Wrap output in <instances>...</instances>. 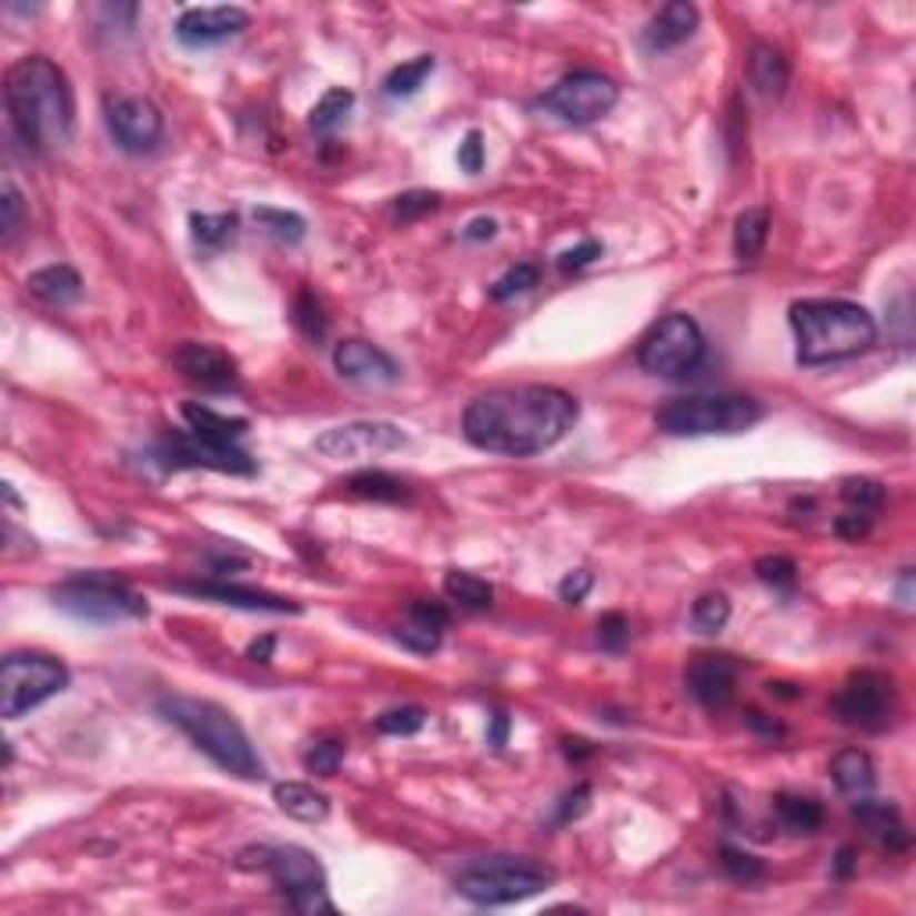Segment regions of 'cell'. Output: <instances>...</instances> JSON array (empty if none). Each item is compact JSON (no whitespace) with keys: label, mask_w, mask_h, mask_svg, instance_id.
I'll list each match as a JSON object with an SVG mask.
<instances>
[{"label":"cell","mask_w":916,"mask_h":916,"mask_svg":"<svg viewBox=\"0 0 916 916\" xmlns=\"http://www.w3.org/2000/svg\"><path fill=\"white\" fill-rule=\"evenodd\" d=\"M576 415H581L576 397L558 387H544V383L502 387L465 405L462 437L480 452L494 455H541L566 437Z\"/></svg>","instance_id":"6da1fadb"},{"label":"cell","mask_w":916,"mask_h":916,"mask_svg":"<svg viewBox=\"0 0 916 916\" xmlns=\"http://www.w3.org/2000/svg\"><path fill=\"white\" fill-rule=\"evenodd\" d=\"M4 104L11 130L29 151H66L76 137V98L69 76L51 58H19L4 76Z\"/></svg>","instance_id":"7a4b0ae2"},{"label":"cell","mask_w":916,"mask_h":916,"mask_svg":"<svg viewBox=\"0 0 916 916\" xmlns=\"http://www.w3.org/2000/svg\"><path fill=\"white\" fill-rule=\"evenodd\" d=\"M792 330L802 365H827L856 359L877 341L874 315L856 301L842 298H809L792 304Z\"/></svg>","instance_id":"3957f363"},{"label":"cell","mask_w":916,"mask_h":916,"mask_svg":"<svg viewBox=\"0 0 916 916\" xmlns=\"http://www.w3.org/2000/svg\"><path fill=\"white\" fill-rule=\"evenodd\" d=\"M158 713H162V719H169L172 727H180L190 742L215 766L227 769V774L244 781H265L262 755L254 752L244 727H240L233 713H227L222 705L208 698H190V695H162L158 698Z\"/></svg>","instance_id":"277c9868"},{"label":"cell","mask_w":916,"mask_h":916,"mask_svg":"<svg viewBox=\"0 0 916 916\" xmlns=\"http://www.w3.org/2000/svg\"><path fill=\"white\" fill-rule=\"evenodd\" d=\"M555 884V870L526 856H484L455 874V892L473 906H512Z\"/></svg>","instance_id":"5b68a950"},{"label":"cell","mask_w":916,"mask_h":916,"mask_svg":"<svg viewBox=\"0 0 916 916\" xmlns=\"http://www.w3.org/2000/svg\"><path fill=\"white\" fill-rule=\"evenodd\" d=\"M763 420V405L748 394H687L655 409V426L670 437H731Z\"/></svg>","instance_id":"8992f818"},{"label":"cell","mask_w":916,"mask_h":916,"mask_svg":"<svg viewBox=\"0 0 916 916\" xmlns=\"http://www.w3.org/2000/svg\"><path fill=\"white\" fill-rule=\"evenodd\" d=\"M51 602L61 608V613H69L83 623H98V626L122 623V620H148V613H151L148 602H143L130 584L111 573H101V570L76 573L69 581H61L51 591Z\"/></svg>","instance_id":"52a82bcc"},{"label":"cell","mask_w":916,"mask_h":916,"mask_svg":"<svg viewBox=\"0 0 916 916\" xmlns=\"http://www.w3.org/2000/svg\"><path fill=\"white\" fill-rule=\"evenodd\" d=\"M69 670L54 655L43 652H11L0 666V716L19 719L47 698L69 687Z\"/></svg>","instance_id":"ba28073f"},{"label":"cell","mask_w":916,"mask_h":916,"mask_svg":"<svg viewBox=\"0 0 916 916\" xmlns=\"http://www.w3.org/2000/svg\"><path fill=\"white\" fill-rule=\"evenodd\" d=\"M705 359V333L691 315L673 312L645 333L637 348V362L648 376L658 380H684Z\"/></svg>","instance_id":"9c48e42d"},{"label":"cell","mask_w":916,"mask_h":916,"mask_svg":"<svg viewBox=\"0 0 916 916\" xmlns=\"http://www.w3.org/2000/svg\"><path fill=\"white\" fill-rule=\"evenodd\" d=\"M259 866L272 877V884L286 895L298 913H336V906L326 895V874L319 859L301 845H280V848H259Z\"/></svg>","instance_id":"30bf717a"},{"label":"cell","mask_w":916,"mask_h":916,"mask_svg":"<svg viewBox=\"0 0 916 916\" xmlns=\"http://www.w3.org/2000/svg\"><path fill=\"white\" fill-rule=\"evenodd\" d=\"M151 462L162 465L169 473H180V470H212V473H230V476L259 473V462H254L240 444L201 437L194 430L162 437L151 447Z\"/></svg>","instance_id":"8fae6325"},{"label":"cell","mask_w":916,"mask_h":916,"mask_svg":"<svg viewBox=\"0 0 916 916\" xmlns=\"http://www.w3.org/2000/svg\"><path fill=\"white\" fill-rule=\"evenodd\" d=\"M616 101H620V87L613 79L602 72L581 69V72L562 76L548 93H541L537 104L570 125H591V122L605 119L608 111L616 108Z\"/></svg>","instance_id":"7c38bea8"},{"label":"cell","mask_w":916,"mask_h":916,"mask_svg":"<svg viewBox=\"0 0 916 916\" xmlns=\"http://www.w3.org/2000/svg\"><path fill=\"white\" fill-rule=\"evenodd\" d=\"M834 716L845 727H859L870 734L884 731L895 716V681L877 670L852 673L845 687L834 695Z\"/></svg>","instance_id":"4fadbf2b"},{"label":"cell","mask_w":916,"mask_h":916,"mask_svg":"<svg viewBox=\"0 0 916 916\" xmlns=\"http://www.w3.org/2000/svg\"><path fill=\"white\" fill-rule=\"evenodd\" d=\"M405 430L383 420H359V423H344V426H330L315 437V452L333 462H355V459H373V455H387L405 447Z\"/></svg>","instance_id":"5bb4252c"},{"label":"cell","mask_w":916,"mask_h":916,"mask_svg":"<svg viewBox=\"0 0 916 916\" xmlns=\"http://www.w3.org/2000/svg\"><path fill=\"white\" fill-rule=\"evenodd\" d=\"M108 133L125 154H151L165 133V119L148 98L108 101Z\"/></svg>","instance_id":"9a60e30c"},{"label":"cell","mask_w":916,"mask_h":916,"mask_svg":"<svg viewBox=\"0 0 916 916\" xmlns=\"http://www.w3.org/2000/svg\"><path fill=\"white\" fill-rule=\"evenodd\" d=\"M172 365L180 369L187 383H194L201 391H236L240 387L236 359L215 344L187 341L172 351Z\"/></svg>","instance_id":"2e32d148"},{"label":"cell","mask_w":916,"mask_h":916,"mask_svg":"<svg viewBox=\"0 0 916 916\" xmlns=\"http://www.w3.org/2000/svg\"><path fill=\"white\" fill-rule=\"evenodd\" d=\"M737 673H742V663H737L734 655L705 652V655H695L687 663L684 681H687V691L695 695V702L702 705V709L723 713L734 702Z\"/></svg>","instance_id":"e0dca14e"},{"label":"cell","mask_w":916,"mask_h":916,"mask_svg":"<svg viewBox=\"0 0 916 916\" xmlns=\"http://www.w3.org/2000/svg\"><path fill=\"white\" fill-rule=\"evenodd\" d=\"M169 587L190 594V598L248 608V613H301V605L294 598H283V594L259 591V587H244V584H230L222 581V576H212V581H172Z\"/></svg>","instance_id":"ac0fdd59"},{"label":"cell","mask_w":916,"mask_h":916,"mask_svg":"<svg viewBox=\"0 0 916 916\" xmlns=\"http://www.w3.org/2000/svg\"><path fill=\"white\" fill-rule=\"evenodd\" d=\"M251 22V14L244 8L219 4V8H187L180 19H175V40L190 51L198 47H215L222 40H230L236 33H244Z\"/></svg>","instance_id":"d6986e66"},{"label":"cell","mask_w":916,"mask_h":916,"mask_svg":"<svg viewBox=\"0 0 916 916\" xmlns=\"http://www.w3.org/2000/svg\"><path fill=\"white\" fill-rule=\"evenodd\" d=\"M333 365L344 380L365 383V387H391L401 380V365L369 341H341L333 348Z\"/></svg>","instance_id":"ffe728a7"},{"label":"cell","mask_w":916,"mask_h":916,"mask_svg":"<svg viewBox=\"0 0 916 916\" xmlns=\"http://www.w3.org/2000/svg\"><path fill=\"white\" fill-rule=\"evenodd\" d=\"M852 819H856V824L888 852H906L913 845V834H909L895 802H880V798L863 795L859 802H852Z\"/></svg>","instance_id":"44dd1931"},{"label":"cell","mask_w":916,"mask_h":916,"mask_svg":"<svg viewBox=\"0 0 916 916\" xmlns=\"http://www.w3.org/2000/svg\"><path fill=\"white\" fill-rule=\"evenodd\" d=\"M698 19L702 14H698L695 4H687V0H673V4H666L648 22L645 33H641V47H645L648 54L673 51V47H681V43H687L691 37H695Z\"/></svg>","instance_id":"7402d4cb"},{"label":"cell","mask_w":916,"mask_h":916,"mask_svg":"<svg viewBox=\"0 0 916 916\" xmlns=\"http://www.w3.org/2000/svg\"><path fill=\"white\" fill-rule=\"evenodd\" d=\"M745 72H748V87L759 93L763 101H781L787 83H792V66H787V58L774 43H752Z\"/></svg>","instance_id":"603a6c76"},{"label":"cell","mask_w":916,"mask_h":916,"mask_svg":"<svg viewBox=\"0 0 916 916\" xmlns=\"http://www.w3.org/2000/svg\"><path fill=\"white\" fill-rule=\"evenodd\" d=\"M272 798H276L280 813H286L291 819H301V824H323L330 816V798L323 792H315L312 784L283 781L272 787Z\"/></svg>","instance_id":"cb8c5ba5"},{"label":"cell","mask_w":916,"mask_h":916,"mask_svg":"<svg viewBox=\"0 0 916 916\" xmlns=\"http://www.w3.org/2000/svg\"><path fill=\"white\" fill-rule=\"evenodd\" d=\"M29 294L40 298L43 304H72L83 298V280H79V272L66 262L58 265H47V269H37L33 276L26 280Z\"/></svg>","instance_id":"d4e9b609"},{"label":"cell","mask_w":916,"mask_h":916,"mask_svg":"<svg viewBox=\"0 0 916 916\" xmlns=\"http://www.w3.org/2000/svg\"><path fill=\"white\" fill-rule=\"evenodd\" d=\"M831 777H834V784H838L842 795L863 798V795L874 792L877 766H874V759L863 748H845V752H838L831 759Z\"/></svg>","instance_id":"484cf974"},{"label":"cell","mask_w":916,"mask_h":916,"mask_svg":"<svg viewBox=\"0 0 916 916\" xmlns=\"http://www.w3.org/2000/svg\"><path fill=\"white\" fill-rule=\"evenodd\" d=\"M183 420H187V430H194L201 437H212V441H227V444H240V437L248 433V420L222 415L208 405H198V401H187Z\"/></svg>","instance_id":"4316f807"},{"label":"cell","mask_w":916,"mask_h":916,"mask_svg":"<svg viewBox=\"0 0 916 916\" xmlns=\"http://www.w3.org/2000/svg\"><path fill=\"white\" fill-rule=\"evenodd\" d=\"M348 491L355 497H365V502H383V505H401L412 497V487L405 480H397L387 470H362L348 480Z\"/></svg>","instance_id":"83f0119b"},{"label":"cell","mask_w":916,"mask_h":916,"mask_svg":"<svg viewBox=\"0 0 916 916\" xmlns=\"http://www.w3.org/2000/svg\"><path fill=\"white\" fill-rule=\"evenodd\" d=\"M766 236H769V208L755 204V208H745L742 215L734 219V254L737 262H755L766 248Z\"/></svg>","instance_id":"f1b7e54d"},{"label":"cell","mask_w":916,"mask_h":916,"mask_svg":"<svg viewBox=\"0 0 916 916\" xmlns=\"http://www.w3.org/2000/svg\"><path fill=\"white\" fill-rule=\"evenodd\" d=\"M774 813L781 819V827L792 831V834H813V831L824 827V806H819V802L809 798V795L784 792V795L774 798Z\"/></svg>","instance_id":"f546056e"},{"label":"cell","mask_w":916,"mask_h":916,"mask_svg":"<svg viewBox=\"0 0 916 916\" xmlns=\"http://www.w3.org/2000/svg\"><path fill=\"white\" fill-rule=\"evenodd\" d=\"M433 69H437V58L433 54L412 58V61H405V66H397V69L387 72V79H383V93H387V98H415V93L426 87V79L433 76Z\"/></svg>","instance_id":"4dcf8cb0"},{"label":"cell","mask_w":916,"mask_h":916,"mask_svg":"<svg viewBox=\"0 0 916 916\" xmlns=\"http://www.w3.org/2000/svg\"><path fill=\"white\" fill-rule=\"evenodd\" d=\"M444 594L452 602H459L462 608H473V613L494 605V587L484 581V576L465 573V570H452L444 576Z\"/></svg>","instance_id":"1f68e13d"},{"label":"cell","mask_w":916,"mask_h":916,"mask_svg":"<svg viewBox=\"0 0 916 916\" xmlns=\"http://www.w3.org/2000/svg\"><path fill=\"white\" fill-rule=\"evenodd\" d=\"M351 108H355V93L344 90V87H333L312 108L309 125H312L319 137H330L333 130H341V125H344V119L351 115Z\"/></svg>","instance_id":"d6a6232c"},{"label":"cell","mask_w":916,"mask_h":916,"mask_svg":"<svg viewBox=\"0 0 916 916\" xmlns=\"http://www.w3.org/2000/svg\"><path fill=\"white\" fill-rule=\"evenodd\" d=\"M236 233V215L233 212H219V215H208V212H194L190 215V236H194V244L201 251H219L227 248Z\"/></svg>","instance_id":"836d02e7"},{"label":"cell","mask_w":916,"mask_h":916,"mask_svg":"<svg viewBox=\"0 0 916 916\" xmlns=\"http://www.w3.org/2000/svg\"><path fill=\"white\" fill-rule=\"evenodd\" d=\"M251 215H254V222H259V227H262L265 233H272L276 240H283V244H301L304 233H309V222H304V215L286 212V208H269V204H262V208H254Z\"/></svg>","instance_id":"e575fe53"},{"label":"cell","mask_w":916,"mask_h":916,"mask_svg":"<svg viewBox=\"0 0 916 916\" xmlns=\"http://www.w3.org/2000/svg\"><path fill=\"white\" fill-rule=\"evenodd\" d=\"M727 620H731V602L727 594L719 591L702 594V598L691 605V623H695V631L702 634H719L723 626H727Z\"/></svg>","instance_id":"d590c367"},{"label":"cell","mask_w":916,"mask_h":916,"mask_svg":"<svg viewBox=\"0 0 916 916\" xmlns=\"http://www.w3.org/2000/svg\"><path fill=\"white\" fill-rule=\"evenodd\" d=\"M294 326L309 336V341H323L326 330H330V319H326V309L323 301H319L312 291H301L298 301H294Z\"/></svg>","instance_id":"8d00e7d4"},{"label":"cell","mask_w":916,"mask_h":916,"mask_svg":"<svg viewBox=\"0 0 916 916\" xmlns=\"http://www.w3.org/2000/svg\"><path fill=\"white\" fill-rule=\"evenodd\" d=\"M537 280H541V265L520 262V265H512L505 276L491 286V298L494 301H512V298H520V294H530L537 286Z\"/></svg>","instance_id":"74e56055"},{"label":"cell","mask_w":916,"mask_h":916,"mask_svg":"<svg viewBox=\"0 0 916 916\" xmlns=\"http://www.w3.org/2000/svg\"><path fill=\"white\" fill-rule=\"evenodd\" d=\"M344 752H348V745L341 742V737L315 742L309 752H304V769H309V774H319V777H333L344 763Z\"/></svg>","instance_id":"f35d334b"},{"label":"cell","mask_w":916,"mask_h":916,"mask_svg":"<svg viewBox=\"0 0 916 916\" xmlns=\"http://www.w3.org/2000/svg\"><path fill=\"white\" fill-rule=\"evenodd\" d=\"M842 497H845V505L859 509V512H877L884 505V484H877L870 476H852L842 484Z\"/></svg>","instance_id":"ab89813d"},{"label":"cell","mask_w":916,"mask_h":916,"mask_svg":"<svg viewBox=\"0 0 916 916\" xmlns=\"http://www.w3.org/2000/svg\"><path fill=\"white\" fill-rule=\"evenodd\" d=\"M755 576H759L763 584L777 587V591H792L795 581H798V566L787 555H763L755 562Z\"/></svg>","instance_id":"60d3db41"},{"label":"cell","mask_w":916,"mask_h":916,"mask_svg":"<svg viewBox=\"0 0 916 916\" xmlns=\"http://www.w3.org/2000/svg\"><path fill=\"white\" fill-rule=\"evenodd\" d=\"M423 723H426V709H420V705H401V709H391L376 719V731L394 734V737H409V734H420Z\"/></svg>","instance_id":"b9f144b4"},{"label":"cell","mask_w":916,"mask_h":916,"mask_svg":"<svg viewBox=\"0 0 916 916\" xmlns=\"http://www.w3.org/2000/svg\"><path fill=\"white\" fill-rule=\"evenodd\" d=\"M441 208V194L437 190H409V194L394 198V219L397 222H415L430 212H437Z\"/></svg>","instance_id":"7bdbcfd3"},{"label":"cell","mask_w":916,"mask_h":916,"mask_svg":"<svg viewBox=\"0 0 916 916\" xmlns=\"http://www.w3.org/2000/svg\"><path fill=\"white\" fill-rule=\"evenodd\" d=\"M719 863H723V870H727L734 880H759L763 874H766V866H763V859L759 856H752V852H745V848H734V845H723L719 848Z\"/></svg>","instance_id":"ee69618b"},{"label":"cell","mask_w":916,"mask_h":916,"mask_svg":"<svg viewBox=\"0 0 916 916\" xmlns=\"http://www.w3.org/2000/svg\"><path fill=\"white\" fill-rule=\"evenodd\" d=\"M0 212H4V222H0V230H4V244H11L14 236L22 230V219H26V201L19 194V187L11 180H4L0 187Z\"/></svg>","instance_id":"f6af8a7d"},{"label":"cell","mask_w":916,"mask_h":916,"mask_svg":"<svg viewBox=\"0 0 916 916\" xmlns=\"http://www.w3.org/2000/svg\"><path fill=\"white\" fill-rule=\"evenodd\" d=\"M394 641H397L401 648H409V652L430 655V652L441 648V631H430V626H420V623L409 620V626H397V631H394Z\"/></svg>","instance_id":"bcb514c9"},{"label":"cell","mask_w":916,"mask_h":916,"mask_svg":"<svg viewBox=\"0 0 916 916\" xmlns=\"http://www.w3.org/2000/svg\"><path fill=\"white\" fill-rule=\"evenodd\" d=\"M626 641H631V620L623 613H605L598 620V645L605 652H623Z\"/></svg>","instance_id":"7dc6e473"},{"label":"cell","mask_w":916,"mask_h":916,"mask_svg":"<svg viewBox=\"0 0 916 916\" xmlns=\"http://www.w3.org/2000/svg\"><path fill=\"white\" fill-rule=\"evenodd\" d=\"M587 806H591V784H576L573 792H566V795L558 798V809H555V816H552V824H555V827L573 824L576 816L587 813Z\"/></svg>","instance_id":"c3c4849f"},{"label":"cell","mask_w":916,"mask_h":916,"mask_svg":"<svg viewBox=\"0 0 916 916\" xmlns=\"http://www.w3.org/2000/svg\"><path fill=\"white\" fill-rule=\"evenodd\" d=\"M870 530H874V516L870 512H859V509H848L845 516L834 520V534L842 541H863Z\"/></svg>","instance_id":"681fc988"},{"label":"cell","mask_w":916,"mask_h":916,"mask_svg":"<svg viewBox=\"0 0 916 916\" xmlns=\"http://www.w3.org/2000/svg\"><path fill=\"white\" fill-rule=\"evenodd\" d=\"M598 259H602V244H598V240H584V244H576V248L558 254V269L562 272H581V269L594 265Z\"/></svg>","instance_id":"f907efd6"},{"label":"cell","mask_w":916,"mask_h":916,"mask_svg":"<svg viewBox=\"0 0 916 916\" xmlns=\"http://www.w3.org/2000/svg\"><path fill=\"white\" fill-rule=\"evenodd\" d=\"M459 169L470 175L484 172V133L480 130H470L465 140L459 143Z\"/></svg>","instance_id":"816d5d0a"},{"label":"cell","mask_w":916,"mask_h":916,"mask_svg":"<svg viewBox=\"0 0 916 916\" xmlns=\"http://www.w3.org/2000/svg\"><path fill=\"white\" fill-rule=\"evenodd\" d=\"M409 620L412 623H420V626H430V631H444L447 620H452V613L441 605V602H412L409 605Z\"/></svg>","instance_id":"f5cc1de1"},{"label":"cell","mask_w":916,"mask_h":916,"mask_svg":"<svg viewBox=\"0 0 916 916\" xmlns=\"http://www.w3.org/2000/svg\"><path fill=\"white\" fill-rule=\"evenodd\" d=\"M591 587H594V576L587 570H576V573H570L566 581L558 584V598L566 602V605H581L587 598Z\"/></svg>","instance_id":"db71d44e"},{"label":"cell","mask_w":916,"mask_h":916,"mask_svg":"<svg viewBox=\"0 0 916 916\" xmlns=\"http://www.w3.org/2000/svg\"><path fill=\"white\" fill-rule=\"evenodd\" d=\"M494 233H497V222L487 219V215H480V219H473L470 227L462 230V240H470V244H480V240H494Z\"/></svg>","instance_id":"11a10c76"},{"label":"cell","mask_w":916,"mask_h":916,"mask_svg":"<svg viewBox=\"0 0 916 916\" xmlns=\"http://www.w3.org/2000/svg\"><path fill=\"white\" fill-rule=\"evenodd\" d=\"M562 755H566L570 763H584L594 755V745L587 737H562Z\"/></svg>","instance_id":"9f6ffc18"},{"label":"cell","mask_w":916,"mask_h":916,"mask_svg":"<svg viewBox=\"0 0 916 916\" xmlns=\"http://www.w3.org/2000/svg\"><path fill=\"white\" fill-rule=\"evenodd\" d=\"M509 727H512V719L505 713H494L491 716V731H487V745L491 748H502L509 742Z\"/></svg>","instance_id":"6f0895ef"},{"label":"cell","mask_w":916,"mask_h":916,"mask_svg":"<svg viewBox=\"0 0 916 916\" xmlns=\"http://www.w3.org/2000/svg\"><path fill=\"white\" fill-rule=\"evenodd\" d=\"M272 648H276V637L265 634L262 641H254V645L248 648V658H251V663H269V658H272Z\"/></svg>","instance_id":"680465c9"},{"label":"cell","mask_w":916,"mask_h":916,"mask_svg":"<svg viewBox=\"0 0 916 916\" xmlns=\"http://www.w3.org/2000/svg\"><path fill=\"white\" fill-rule=\"evenodd\" d=\"M852 870H856V848L845 845V848L838 852V859H834V874H838V877L845 880V877H852Z\"/></svg>","instance_id":"91938a15"},{"label":"cell","mask_w":916,"mask_h":916,"mask_svg":"<svg viewBox=\"0 0 916 916\" xmlns=\"http://www.w3.org/2000/svg\"><path fill=\"white\" fill-rule=\"evenodd\" d=\"M748 723H752L755 731H763L766 737H777V734H784L781 723H774V719H763V713H755V709L748 713Z\"/></svg>","instance_id":"94428289"},{"label":"cell","mask_w":916,"mask_h":916,"mask_svg":"<svg viewBox=\"0 0 916 916\" xmlns=\"http://www.w3.org/2000/svg\"><path fill=\"white\" fill-rule=\"evenodd\" d=\"M898 605H913V570H903V581H898Z\"/></svg>","instance_id":"6125c7cd"},{"label":"cell","mask_w":916,"mask_h":916,"mask_svg":"<svg viewBox=\"0 0 916 916\" xmlns=\"http://www.w3.org/2000/svg\"><path fill=\"white\" fill-rule=\"evenodd\" d=\"M769 695H777V698H798L802 695V687L798 684H787V681H777V684H766Z\"/></svg>","instance_id":"be15d7a7"}]
</instances>
